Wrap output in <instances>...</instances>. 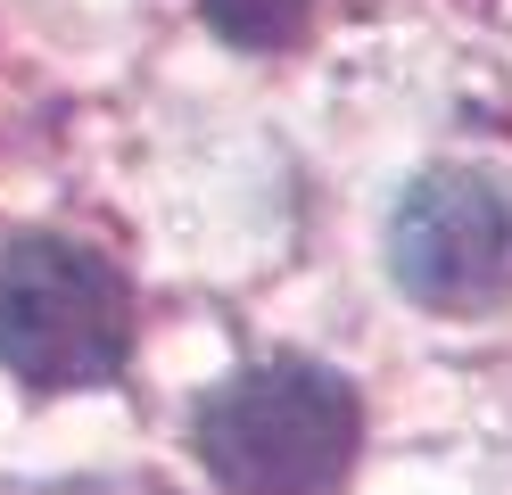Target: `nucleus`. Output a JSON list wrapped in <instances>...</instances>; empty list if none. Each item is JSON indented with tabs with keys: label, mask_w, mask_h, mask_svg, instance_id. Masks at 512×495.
Instances as JSON below:
<instances>
[{
	"label": "nucleus",
	"mask_w": 512,
	"mask_h": 495,
	"mask_svg": "<svg viewBox=\"0 0 512 495\" xmlns=\"http://www.w3.org/2000/svg\"><path fill=\"white\" fill-rule=\"evenodd\" d=\"M306 9L314 0H207V25L240 50H281V42H298Z\"/></svg>",
	"instance_id": "4"
},
{
	"label": "nucleus",
	"mask_w": 512,
	"mask_h": 495,
	"mask_svg": "<svg viewBox=\"0 0 512 495\" xmlns=\"http://www.w3.org/2000/svg\"><path fill=\"white\" fill-rule=\"evenodd\" d=\"M190 438L232 495H331L364 446V405L323 363H248L199 405Z\"/></svg>",
	"instance_id": "1"
},
{
	"label": "nucleus",
	"mask_w": 512,
	"mask_h": 495,
	"mask_svg": "<svg viewBox=\"0 0 512 495\" xmlns=\"http://www.w3.org/2000/svg\"><path fill=\"white\" fill-rule=\"evenodd\" d=\"M133 347V289L100 248L17 240L0 256V363L25 388H91Z\"/></svg>",
	"instance_id": "2"
},
{
	"label": "nucleus",
	"mask_w": 512,
	"mask_h": 495,
	"mask_svg": "<svg viewBox=\"0 0 512 495\" xmlns=\"http://www.w3.org/2000/svg\"><path fill=\"white\" fill-rule=\"evenodd\" d=\"M389 273L438 314H488L512 297V182L479 165H430L397 198Z\"/></svg>",
	"instance_id": "3"
}]
</instances>
